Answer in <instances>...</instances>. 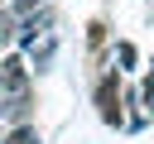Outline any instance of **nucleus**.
<instances>
[{"instance_id":"f257e3e1","label":"nucleus","mask_w":154,"mask_h":144,"mask_svg":"<svg viewBox=\"0 0 154 144\" xmlns=\"http://www.w3.org/2000/svg\"><path fill=\"white\" fill-rule=\"evenodd\" d=\"M96 115H101L106 125H125V115H120V91H116V77H101V82H96Z\"/></svg>"},{"instance_id":"f03ea898","label":"nucleus","mask_w":154,"mask_h":144,"mask_svg":"<svg viewBox=\"0 0 154 144\" xmlns=\"http://www.w3.org/2000/svg\"><path fill=\"white\" fill-rule=\"evenodd\" d=\"M48 29H53V10L43 5L34 19H24V24L14 29V43H19V48H34V43H38V34H48Z\"/></svg>"},{"instance_id":"7ed1b4c3","label":"nucleus","mask_w":154,"mask_h":144,"mask_svg":"<svg viewBox=\"0 0 154 144\" xmlns=\"http://www.w3.org/2000/svg\"><path fill=\"white\" fill-rule=\"evenodd\" d=\"M0 120H10V125H24V120H29V86L0 96Z\"/></svg>"},{"instance_id":"20e7f679","label":"nucleus","mask_w":154,"mask_h":144,"mask_svg":"<svg viewBox=\"0 0 154 144\" xmlns=\"http://www.w3.org/2000/svg\"><path fill=\"white\" fill-rule=\"evenodd\" d=\"M0 144H38V130H29V125H14L10 134H0Z\"/></svg>"},{"instance_id":"39448f33","label":"nucleus","mask_w":154,"mask_h":144,"mask_svg":"<svg viewBox=\"0 0 154 144\" xmlns=\"http://www.w3.org/2000/svg\"><path fill=\"white\" fill-rule=\"evenodd\" d=\"M116 62H120V67H135V62H140L135 43H125V38H120V43H116Z\"/></svg>"},{"instance_id":"423d86ee","label":"nucleus","mask_w":154,"mask_h":144,"mask_svg":"<svg viewBox=\"0 0 154 144\" xmlns=\"http://www.w3.org/2000/svg\"><path fill=\"white\" fill-rule=\"evenodd\" d=\"M48 58H53V34H43V43L34 48V67L43 72V62H48Z\"/></svg>"},{"instance_id":"0eeeda50","label":"nucleus","mask_w":154,"mask_h":144,"mask_svg":"<svg viewBox=\"0 0 154 144\" xmlns=\"http://www.w3.org/2000/svg\"><path fill=\"white\" fill-rule=\"evenodd\" d=\"M0 43H14V19L0 14Z\"/></svg>"},{"instance_id":"6e6552de","label":"nucleus","mask_w":154,"mask_h":144,"mask_svg":"<svg viewBox=\"0 0 154 144\" xmlns=\"http://www.w3.org/2000/svg\"><path fill=\"white\" fill-rule=\"evenodd\" d=\"M144 101H149V110H154V72H149V82H144Z\"/></svg>"}]
</instances>
